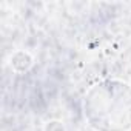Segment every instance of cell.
Instances as JSON below:
<instances>
[{
	"label": "cell",
	"instance_id": "6da1fadb",
	"mask_svg": "<svg viewBox=\"0 0 131 131\" xmlns=\"http://www.w3.org/2000/svg\"><path fill=\"white\" fill-rule=\"evenodd\" d=\"M85 116L97 131H126L131 128V86L122 80H103L85 97Z\"/></svg>",
	"mask_w": 131,
	"mask_h": 131
}]
</instances>
